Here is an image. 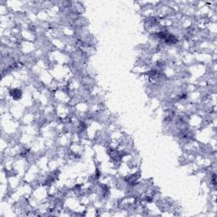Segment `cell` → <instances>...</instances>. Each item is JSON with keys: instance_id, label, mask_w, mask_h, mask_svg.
Here are the masks:
<instances>
[{"instance_id": "6da1fadb", "label": "cell", "mask_w": 217, "mask_h": 217, "mask_svg": "<svg viewBox=\"0 0 217 217\" xmlns=\"http://www.w3.org/2000/svg\"><path fill=\"white\" fill-rule=\"evenodd\" d=\"M10 94H11V96L13 98H15V99H17V97L16 96H19L20 98L21 97V92L20 91V90H17V89H15V90H13V91L10 93Z\"/></svg>"}]
</instances>
